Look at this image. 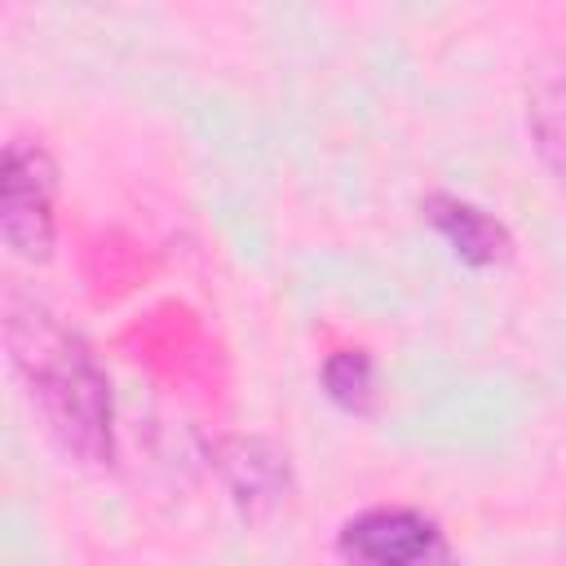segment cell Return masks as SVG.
<instances>
[{"mask_svg":"<svg viewBox=\"0 0 566 566\" xmlns=\"http://www.w3.org/2000/svg\"><path fill=\"white\" fill-rule=\"evenodd\" d=\"M318 380H323V394L340 407V411H367L371 407V394H376V367H371V354L367 349H332L318 367Z\"/></svg>","mask_w":566,"mask_h":566,"instance_id":"obj_6","label":"cell"},{"mask_svg":"<svg viewBox=\"0 0 566 566\" xmlns=\"http://www.w3.org/2000/svg\"><path fill=\"white\" fill-rule=\"evenodd\" d=\"M522 106L531 150L539 155L544 172L566 190V49H539L526 62Z\"/></svg>","mask_w":566,"mask_h":566,"instance_id":"obj_4","label":"cell"},{"mask_svg":"<svg viewBox=\"0 0 566 566\" xmlns=\"http://www.w3.org/2000/svg\"><path fill=\"white\" fill-rule=\"evenodd\" d=\"M336 557L345 566H455L447 531L407 504H376L340 522Z\"/></svg>","mask_w":566,"mask_h":566,"instance_id":"obj_3","label":"cell"},{"mask_svg":"<svg viewBox=\"0 0 566 566\" xmlns=\"http://www.w3.org/2000/svg\"><path fill=\"white\" fill-rule=\"evenodd\" d=\"M420 212L433 226V234L455 252V261H464L469 270H495V265H504L513 256L509 226L495 212L478 208L473 199L433 190V195L420 199Z\"/></svg>","mask_w":566,"mask_h":566,"instance_id":"obj_5","label":"cell"},{"mask_svg":"<svg viewBox=\"0 0 566 566\" xmlns=\"http://www.w3.org/2000/svg\"><path fill=\"white\" fill-rule=\"evenodd\" d=\"M0 234L13 256L49 261L57 239V164L35 137H9L0 159Z\"/></svg>","mask_w":566,"mask_h":566,"instance_id":"obj_2","label":"cell"},{"mask_svg":"<svg viewBox=\"0 0 566 566\" xmlns=\"http://www.w3.org/2000/svg\"><path fill=\"white\" fill-rule=\"evenodd\" d=\"M4 349L49 438L80 464L102 469L115 455L111 380L80 332H71L40 296L4 287Z\"/></svg>","mask_w":566,"mask_h":566,"instance_id":"obj_1","label":"cell"}]
</instances>
